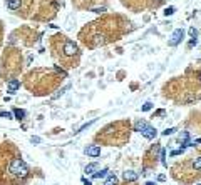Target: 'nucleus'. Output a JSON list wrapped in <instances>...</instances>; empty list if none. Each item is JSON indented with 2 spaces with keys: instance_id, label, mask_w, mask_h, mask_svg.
Masks as SVG:
<instances>
[{
  "instance_id": "10",
  "label": "nucleus",
  "mask_w": 201,
  "mask_h": 185,
  "mask_svg": "<svg viewBox=\"0 0 201 185\" xmlns=\"http://www.w3.org/2000/svg\"><path fill=\"white\" fill-rule=\"evenodd\" d=\"M13 117L17 118V120H24V118L27 117V112L25 110H22V109H15L13 110Z\"/></svg>"
},
{
  "instance_id": "6",
  "label": "nucleus",
  "mask_w": 201,
  "mask_h": 185,
  "mask_svg": "<svg viewBox=\"0 0 201 185\" xmlns=\"http://www.w3.org/2000/svg\"><path fill=\"white\" fill-rule=\"evenodd\" d=\"M20 88V82H19L17 79H13L9 82V85H7V90H9V93H15Z\"/></svg>"
},
{
  "instance_id": "8",
  "label": "nucleus",
  "mask_w": 201,
  "mask_h": 185,
  "mask_svg": "<svg viewBox=\"0 0 201 185\" xmlns=\"http://www.w3.org/2000/svg\"><path fill=\"white\" fill-rule=\"evenodd\" d=\"M122 177H124V180L126 182H134V180H137V172H133V170H126L124 173H122Z\"/></svg>"
},
{
  "instance_id": "4",
  "label": "nucleus",
  "mask_w": 201,
  "mask_h": 185,
  "mask_svg": "<svg viewBox=\"0 0 201 185\" xmlns=\"http://www.w3.org/2000/svg\"><path fill=\"white\" fill-rule=\"evenodd\" d=\"M64 54L69 55V57L77 54V45L72 42V40H67V42L64 43Z\"/></svg>"
},
{
  "instance_id": "16",
  "label": "nucleus",
  "mask_w": 201,
  "mask_h": 185,
  "mask_svg": "<svg viewBox=\"0 0 201 185\" xmlns=\"http://www.w3.org/2000/svg\"><path fill=\"white\" fill-rule=\"evenodd\" d=\"M0 117H5V118H13V112H2V110H0Z\"/></svg>"
},
{
  "instance_id": "24",
  "label": "nucleus",
  "mask_w": 201,
  "mask_h": 185,
  "mask_svg": "<svg viewBox=\"0 0 201 185\" xmlns=\"http://www.w3.org/2000/svg\"><path fill=\"white\" fill-rule=\"evenodd\" d=\"M144 185H156V182H146Z\"/></svg>"
},
{
  "instance_id": "26",
  "label": "nucleus",
  "mask_w": 201,
  "mask_h": 185,
  "mask_svg": "<svg viewBox=\"0 0 201 185\" xmlns=\"http://www.w3.org/2000/svg\"><path fill=\"white\" fill-rule=\"evenodd\" d=\"M200 77H201V73H200Z\"/></svg>"
},
{
  "instance_id": "11",
  "label": "nucleus",
  "mask_w": 201,
  "mask_h": 185,
  "mask_svg": "<svg viewBox=\"0 0 201 185\" xmlns=\"http://www.w3.org/2000/svg\"><path fill=\"white\" fill-rule=\"evenodd\" d=\"M109 175V170L107 168H102V170H97V172L92 175V178H104V177Z\"/></svg>"
},
{
  "instance_id": "2",
  "label": "nucleus",
  "mask_w": 201,
  "mask_h": 185,
  "mask_svg": "<svg viewBox=\"0 0 201 185\" xmlns=\"http://www.w3.org/2000/svg\"><path fill=\"white\" fill-rule=\"evenodd\" d=\"M134 128H136V132H139L142 137H146V139H149V140L156 139V135H158V130H156L154 127H151L148 122H144V120H137Z\"/></svg>"
},
{
  "instance_id": "21",
  "label": "nucleus",
  "mask_w": 201,
  "mask_h": 185,
  "mask_svg": "<svg viewBox=\"0 0 201 185\" xmlns=\"http://www.w3.org/2000/svg\"><path fill=\"white\" fill-rule=\"evenodd\" d=\"M30 142H32V143H40V142H42V139H40V137H30Z\"/></svg>"
},
{
  "instance_id": "7",
  "label": "nucleus",
  "mask_w": 201,
  "mask_h": 185,
  "mask_svg": "<svg viewBox=\"0 0 201 185\" xmlns=\"http://www.w3.org/2000/svg\"><path fill=\"white\" fill-rule=\"evenodd\" d=\"M97 170H99V164H96V162H92V164H89V165L84 167V172H86L87 175H94Z\"/></svg>"
},
{
  "instance_id": "25",
  "label": "nucleus",
  "mask_w": 201,
  "mask_h": 185,
  "mask_svg": "<svg viewBox=\"0 0 201 185\" xmlns=\"http://www.w3.org/2000/svg\"><path fill=\"white\" fill-rule=\"evenodd\" d=\"M193 143H194V145H196V143H201V139H196V140H194Z\"/></svg>"
},
{
  "instance_id": "18",
  "label": "nucleus",
  "mask_w": 201,
  "mask_h": 185,
  "mask_svg": "<svg viewBox=\"0 0 201 185\" xmlns=\"http://www.w3.org/2000/svg\"><path fill=\"white\" fill-rule=\"evenodd\" d=\"M174 7H168L166 10H164V15H166V17H169V15H173V13H174Z\"/></svg>"
},
{
  "instance_id": "12",
  "label": "nucleus",
  "mask_w": 201,
  "mask_h": 185,
  "mask_svg": "<svg viewBox=\"0 0 201 185\" xmlns=\"http://www.w3.org/2000/svg\"><path fill=\"white\" fill-rule=\"evenodd\" d=\"M104 185H117V177L112 175V173H109L106 178V182H104Z\"/></svg>"
},
{
  "instance_id": "23",
  "label": "nucleus",
  "mask_w": 201,
  "mask_h": 185,
  "mask_svg": "<svg viewBox=\"0 0 201 185\" xmlns=\"http://www.w3.org/2000/svg\"><path fill=\"white\" fill-rule=\"evenodd\" d=\"M164 180H166V177H164V175H159L158 177V182H164Z\"/></svg>"
},
{
  "instance_id": "22",
  "label": "nucleus",
  "mask_w": 201,
  "mask_h": 185,
  "mask_svg": "<svg viewBox=\"0 0 201 185\" xmlns=\"http://www.w3.org/2000/svg\"><path fill=\"white\" fill-rule=\"evenodd\" d=\"M82 184H84V185H92V184H90V180H87V178H82Z\"/></svg>"
},
{
  "instance_id": "15",
  "label": "nucleus",
  "mask_w": 201,
  "mask_h": 185,
  "mask_svg": "<svg viewBox=\"0 0 201 185\" xmlns=\"http://www.w3.org/2000/svg\"><path fill=\"white\" fill-rule=\"evenodd\" d=\"M69 88H70V85H65V87H64V88H60V92H59V93H56V95H54L52 98H59L60 95H64V92H65V90H69Z\"/></svg>"
},
{
  "instance_id": "1",
  "label": "nucleus",
  "mask_w": 201,
  "mask_h": 185,
  "mask_svg": "<svg viewBox=\"0 0 201 185\" xmlns=\"http://www.w3.org/2000/svg\"><path fill=\"white\" fill-rule=\"evenodd\" d=\"M9 170H10V173H12L13 177H19V178H24V177L29 175V167H27V164L24 162V160H20V159L13 160L12 164H10Z\"/></svg>"
},
{
  "instance_id": "17",
  "label": "nucleus",
  "mask_w": 201,
  "mask_h": 185,
  "mask_svg": "<svg viewBox=\"0 0 201 185\" xmlns=\"http://www.w3.org/2000/svg\"><path fill=\"white\" fill-rule=\"evenodd\" d=\"M174 132H176V128H174V127H171V128H166V130L163 132V135H164V137H168V135H173Z\"/></svg>"
},
{
  "instance_id": "3",
  "label": "nucleus",
  "mask_w": 201,
  "mask_h": 185,
  "mask_svg": "<svg viewBox=\"0 0 201 185\" xmlns=\"http://www.w3.org/2000/svg\"><path fill=\"white\" fill-rule=\"evenodd\" d=\"M183 37H184V30L183 29L174 30V32H173V35H171V38H169V45H171V47L178 45V43L183 40Z\"/></svg>"
},
{
  "instance_id": "13",
  "label": "nucleus",
  "mask_w": 201,
  "mask_h": 185,
  "mask_svg": "<svg viewBox=\"0 0 201 185\" xmlns=\"http://www.w3.org/2000/svg\"><path fill=\"white\" fill-rule=\"evenodd\" d=\"M159 159H161V164L166 167L168 162H166V150H164V148H161V152H159Z\"/></svg>"
},
{
  "instance_id": "14",
  "label": "nucleus",
  "mask_w": 201,
  "mask_h": 185,
  "mask_svg": "<svg viewBox=\"0 0 201 185\" xmlns=\"http://www.w3.org/2000/svg\"><path fill=\"white\" fill-rule=\"evenodd\" d=\"M193 167H194V170H198V172H201V157H198V159H194V162H193Z\"/></svg>"
},
{
  "instance_id": "5",
  "label": "nucleus",
  "mask_w": 201,
  "mask_h": 185,
  "mask_svg": "<svg viewBox=\"0 0 201 185\" xmlns=\"http://www.w3.org/2000/svg\"><path fill=\"white\" fill-rule=\"evenodd\" d=\"M84 153L89 157H99L101 155V148L97 147V145H87L86 148H84Z\"/></svg>"
},
{
  "instance_id": "20",
  "label": "nucleus",
  "mask_w": 201,
  "mask_h": 185,
  "mask_svg": "<svg viewBox=\"0 0 201 185\" xmlns=\"http://www.w3.org/2000/svg\"><path fill=\"white\" fill-rule=\"evenodd\" d=\"M153 109V104H151V102H146L144 105H142V110H144V112H148V110H151Z\"/></svg>"
},
{
  "instance_id": "19",
  "label": "nucleus",
  "mask_w": 201,
  "mask_h": 185,
  "mask_svg": "<svg viewBox=\"0 0 201 185\" xmlns=\"http://www.w3.org/2000/svg\"><path fill=\"white\" fill-rule=\"evenodd\" d=\"M188 32H189V35H191V38H196V37H198V30L194 29V27H191Z\"/></svg>"
},
{
  "instance_id": "9",
  "label": "nucleus",
  "mask_w": 201,
  "mask_h": 185,
  "mask_svg": "<svg viewBox=\"0 0 201 185\" xmlns=\"http://www.w3.org/2000/svg\"><path fill=\"white\" fill-rule=\"evenodd\" d=\"M20 5H22V0H7V7H9L10 10L20 9Z\"/></svg>"
}]
</instances>
